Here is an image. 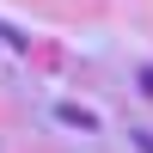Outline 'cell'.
<instances>
[{
  "mask_svg": "<svg viewBox=\"0 0 153 153\" xmlns=\"http://www.w3.org/2000/svg\"><path fill=\"white\" fill-rule=\"evenodd\" d=\"M55 117L68 123V129H98V117H92V110H80V104H55Z\"/></svg>",
  "mask_w": 153,
  "mask_h": 153,
  "instance_id": "obj_1",
  "label": "cell"
},
{
  "mask_svg": "<svg viewBox=\"0 0 153 153\" xmlns=\"http://www.w3.org/2000/svg\"><path fill=\"white\" fill-rule=\"evenodd\" d=\"M0 43H6L12 55H25V49H31V37H25V31H12V25H0Z\"/></svg>",
  "mask_w": 153,
  "mask_h": 153,
  "instance_id": "obj_2",
  "label": "cell"
},
{
  "mask_svg": "<svg viewBox=\"0 0 153 153\" xmlns=\"http://www.w3.org/2000/svg\"><path fill=\"white\" fill-rule=\"evenodd\" d=\"M135 153H153V135L147 129H135Z\"/></svg>",
  "mask_w": 153,
  "mask_h": 153,
  "instance_id": "obj_3",
  "label": "cell"
}]
</instances>
